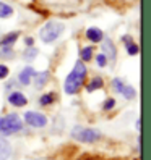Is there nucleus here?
<instances>
[{
  "mask_svg": "<svg viewBox=\"0 0 151 160\" xmlns=\"http://www.w3.org/2000/svg\"><path fill=\"white\" fill-rule=\"evenodd\" d=\"M26 44H28V45H30V47L33 45V39H31V37H28V39H26Z\"/></svg>",
  "mask_w": 151,
  "mask_h": 160,
  "instance_id": "25",
  "label": "nucleus"
},
{
  "mask_svg": "<svg viewBox=\"0 0 151 160\" xmlns=\"http://www.w3.org/2000/svg\"><path fill=\"white\" fill-rule=\"evenodd\" d=\"M72 138L80 141V142H94L101 138V133L98 129L93 128H81V126H75L72 129Z\"/></svg>",
  "mask_w": 151,
  "mask_h": 160,
  "instance_id": "4",
  "label": "nucleus"
},
{
  "mask_svg": "<svg viewBox=\"0 0 151 160\" xmlns=\"http://www.w3.org/2000/svg\"><path fill=\"white\" fill-rule=\"evenodd\" d=\"M80 55H81V60H83V62L91 60V58H93V47H84Z\"/></svg>",
  "mask_w": 151,
  "mask_h": 160,
  "instance_id": "18",
  "label": "nucleus"
},
{
  "mask_svg": "<svg viewBox=\"0 0 151 160\" xmlns=\"http://www.w3.org/2000/svg\"><path fill=\"white\" fill-rule=\"evenodd\" d=\"M114 105H116V100L114 99H107L104 102V110H112V108H114Z\"/></svg>",
  "mask_w": 151,
  "mask_h": 160,
  "instance_id": "23",
  "label": "nucleus"
},
{
  "mask_svg": "<svg viewBox=\"0 0 151 160\" xmlns=\"http://www.w3.org/2000/svg\"><path fill=\"white\" fill-rule=\"evenodd\" d=\"M65 26L59 21H49L47 24H44L39 31V36H41V41L46 42V44H51L54 42L55 39H59L60 34L63 32Z\"/></svg>",
  "mask_w": 151,
  "mask_h": 160,
  "instance_id": "2",
  "label": "nucleus"
},
{
  "mask_svg": "<svg viewBox=\"0 0 151 160\" xmlns=\"http://www.w3.org/2000/svg\"><path fill=\"white\" fill-rule=\"evenodd\" d=\"M24 121L30 126H34V128H42V126L47 125L46 115L37 113V112H26L24 113Z\"/></svg>",
  "mask_w": 151,
  "mask_h": 160,
  "instance_id": "5",
  "label": "nucleus"
},
{
  "mask_svg": "<svg viewBox=\"0 0 151 160\" xmlns=\"http://www.w3.org/2000/svg\"><path fill=\"white\" fill-rule=\"evenodd\" d=\"M13 15V8L8 5V3H3L0 2V18H8Z\"/></svg>",
  "mask_w": 151,
  "mask_h": 160,
  "instance_id": "13",
  "label": "nucleus"
},
{
  "mask_svg": "<svg viewBox=\"0 0 151 160\" xmlns=\"http://www.w3.org/2000/svg\"><path fill=\"white\" fill-rule=\"evenodd\" d=\"M34 78H36V88L41 89V88L46 86L47 79H49V71H42L39 74H34Z\"/></svg>",
  "mask_w": 151,
  "mask_h": 160,
  "instance_id": "11",
  "label": "nucleus"
},
{
  "mask_svg": "<svg viewBox=\"0 0 151 160\" xmlns=\"http://www.w3.org/2000/svg\"><path fill=\"white\" fill-rule=\"evenodd\" d=\"M8 102H10L12 105H15V107H24L28 103V99L24 97V94L16 91V92H12L10 96H8Z\"/></svg>",
  "mask_w": 151,
  "mask_h": 160,
  "instance_id": "6",
  "label": "nucleus"
},
{
  "mask_svg": "<svg viewBox=\"0 0 151 160\" xmlns=\"http://www.w3.org/2000/svg\"><path fill=\"white\" fill-rule=\"evenodd\" d=\"M112 86H114V89H116L117 92H120V94H122V91H124V88H125L124 82H122L119 78H116L114 81H112Z\"/></svg>",
  "mask_w": 151,
  "mask_h": 160,
  "instance_id": "20",
  "label": "nucleus"
},
{
  "mask_svg": "<svg viewBox=\"0 0 151 160\" xmlns=\"http://www.w3.org/2000/svg\"><path fill=\"white\" fill-rule=\"evenodd\" d=\"M34 70L31 68V67H26L21 73H20V76H18V78H20V82L21 84H24V86H28V84H30L31 82V79L34 78Z\"/></svg>",
  "mask_w": 151,
  "mask_h": 160,
  "instance_id": "8",
  "label": "nucleus"
},
{
  "mask_svg": "<svg viewBox=\"0 0 151 160\" xmlns=\"http://www.w3.org/2000/svg\"><path fill=\"white\" fill-rule=\"evenodd\" d=\"M36 160H47V158H36Z\"/></svg>",
  "mask_w": 151,
  "mask_h": 160,
  "instance_id": "27",
  "label": "nucleus"
},
{
  "mask_svg": "<svg viewBox=\"0 0 151 160\" xmlns=\"http://www.w3.org/2000/svg\"><path fill=\"white\" fill-rule=\"evenodd\" d=\"M18 37H20V32H10L8 36H5L2 41H0V45H12Z\"/></svg>",
  "mask_w": 151,
  "mask_h": 160,
  "instance_id": "14",
  "label": "nucleus"
},
{
  "mask_svg": "<svg viewBox=\"0 0 151 160\" xmlns=\"http://www.w3.org/2000/svg\"><path fill=\"white\" fill-rule=\"evenodd\" d=\"M80 160H98V158H93V157H83V158H80Z\"/></svg>",
  "mask_w": 151,
  "mask_h": 160,
  "instance_id": "26",
  "label": "nucleus"
},
{
  "mask_svg": "<svg viewBox=\"0 0 151 160\" xmlns=\"http://www.w3.org/2000/svg\"><path fill=\"white\" fill-rule=\"evenodd\" d=\"M55 100V94L54 92H49V94H44V96L39 99L41 105H49V103H52Z\"/></svg>",
  "mask_w": 151,
  "mask_h": 160,
  "instance_id": "17",
  "label": "nucleus"
},
{
  "mask_svg": "<svg viewBox=\"0 0 151 160\" xmlns=\"http://www.w3.org/2000/svg\"><path fill=\"white\" fill-rule=\"evenodd\" d=\"M84 78H86V67H84V63H81V60H80V62L75 63L72 73L67 76V79H65V92L67 94H77L81 88V84L84 82Z\"/></svg>",
  "mask_w": 151,
  "mask_h": 160,
  "instance_id": "1",
  "label": "nucleus"
},
{
  "mask_svg": "<svg viewBox=\"0 0 151 160\" xmlns=\"http://www.w3.org/2000/svg\"><path fill=\"white\" fill-rule=\"evenodd\" d=\"M12 55H13L12 45H0V57H3V58H10Z\"/></svg>",
  "mask_w": 151,
  "mask_h": 160,
  "instance_id": "16",
  "label": "nucleus"
},
{
  "mask_svg": "<svg viewBox=\"0 0 151 160\" xmlns=\"http://www.w3.org/2000/svg\"><path fill=\"white\" fill-rule=\"evenodd\" d=\"M36 55H37V50L34 49V47H31V49H28V50L24 52V58H26V60H33Z\"/></svg>",
  "mask_w": 151,
  "mask_h": 160,
  "instance_id": "21",
  "label": "nucleus"
},
{
  "mask_svg": "<svg viewBox=\"0 0 151 160\" xmlns=\"http://www.w3.org/2000/svg\"><path fill=\"white\" fill-rule=\"evenodd\" d=\"M124 42L127 44V52H128V55H137V53H138V45L130 39V36H125V37H124Z\"/></svg>",
  "mask_w": 151,
  "mask_h": 160,
  "instance_id": "12",
  "label": "nucleus"
},
{
  "mask_svg": "<svg viewBox=\"0 0 151 160\" xmlns=\"http://www.w3.org/2000/svg\"><path fill=\"white\" fill-rule=\"evenodd\" d=\"M86 37L91 42H99V41H102V31L99 28H89L86 31Z\"/></svg>",
  "mask_w": 151,
  "mask_h": 160,
  "instance_id": "10",
  "label": "nucleus"
},
{
  "mask_svg": "<svg viewBox=\"0 0 151 160\" xmlns=\"http://www.w3.org/2000/svg\"><path fill=\"white\" fill-rule=\"evenodd\" d=\"M8 76V68L5 67V65H0V79H3Z\"/></svg>",
  "mask_w": 151,
  "mask_h": 160,
  "instance_id": "24",
  "label": "nucleus"
},
{
  "mask_svg": "<svg viewBox=\"0 0 151 160\" xmlns=\"http://www.w3.org/2000/svg\"><path fill=\"white\" fill-rule=\"evenodd\" d=\"M122 94H124V97H125V99H133L137 92H135V89H133V88L125 86V88H124V91H122Z\"/></svg>",
  "mask_w": 151,
  "mask_h": 160,
  "instance_id": "19",
  "label": "nucleus"
},
{
  "mask_svg": "<svg viewBox=\"0 0 151 160\" xmlns=\"http://www.w3.org/2000/svg\"><path fill=\"white\" fill-rule=\"evenodd\" d=\"M12 155V144L5 138H0V160H8Z\"/></svg>",
  "mask_w": 151,
  "mask_h": 160,
  "instance_id": "7",
  "label": "nucleus"
},
{
  "mask_svg": "<svg viewBox=\"0 0 151 160\" xmlns=\"http://www.w3.org/2000/svg\"><path fill=\"white\" fill-rule=\"evenodd\" d=\"M102 50H104V52L107 53V57H106V58L116 60L117 52H116V47H114V44H112V41H111V39H106V41H104V44H102ZM106 53H104V55H106Z\"/></svg>",
  "mask_w": 151,
  "mask_h": 160,
  "instance_id": "9",
  "label": "nucleus"
},
{
  "mask_svg": "<svg viewBox=\"0 0 151 160\" xmlns=\"http://www.w3.org/2000/svg\"><path fill=\"white\" fill-rule=\"evenodd\" d=\"M96 62L99 67H106V63H107V58H106V55L104 53H99L98 57H96Z\"/></svg>",
  "mask_w": 151,
  "mask_h": 160,
  "instance_id": "22",
  "label": "nucleus"
},
{
  "mask_svg": "<svg viewBox=\"0 0 151 160\" xmlns=\"http://www.w3.org/2000/svg\"><path fill=\"white\" fill-rule=\"evenodd\" d=\"M102 84H104V81H102L99 76H96L91 82H89V86H88V91L91 92V91H96V89H101L102 88Z\"/></svg>",
  "mask_w": 151,
  "mask_h": 160,
  "instance_id": "15",
  "label": "nucleus"
},
{
  "mask_svg": "<svg viewBox=\"0 0 151 160\" xmlns=\"http://www.w3.org/2000/svg\"><path fill=\"white\" fill-rule=\"evenodd\" d=\"M23 128V121L16 113H10L3 118H0V133L2 134H13Z\"/></svg>",
  "mask_w": 151,
  "mask_h": 160,
  "instance_id": "3",
  "label": "nucleus"
}]
</instances>
